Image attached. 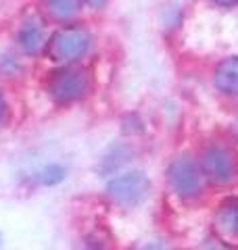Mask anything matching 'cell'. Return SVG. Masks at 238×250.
<instances>
[{"instance_id": "obj_1", "label": "cell", "mask_w": 238, "mask_h": 250, "mask_svg": "<svg viewBox=\"0 0 238 250\" xmlns=\"http://www.w3.org/2000/svg\"><path fill=\"white\" fill-rule=\"evenodd\" d=\"M150 192V179L144 171H128L107 182V196L119 207L132 208L144 202Z\"/></svg>"}, {"instance_id": "obj_2", "label": "cell", "mask_w": 238, "mask_h": 250, "mask_svg": "<svg viewBox=\"0 0 238 250\" xmlns=\"http://www.w3.org/2000/svg\"><path fill=\"white\" fill-rule=\"evenodd\" d=\"M90 42H92V38L84 27L67 25L59 29L46 42V50H48L50 59L57 62H75L88 52Z\"/></svg>"}, {"instance_id": "obj_3", "label": "cell", "mask_w": 238, "mask_h": 250, "mask_svg": "<svg viewBox=\"0 0 238 250\" xmlns=\"http://www.w3.org/2000/svg\"><path fill=\"white\" fill-rule=\"evenodd\" d=\"M203 171L201 165H196V161L188 154H182L178 159L169 163L167 169V179L171 190L182 198H194L203 190Z\"/></svg>"}, {"instance_id": "obj_4", "label": "cell", "mask_w": 238, "mask_h": 250, "mask_svg": "<svg viewBox=\"0 0 238 250\" xmlns=\"http://www.w3.org/2000/svg\"><path fill=\"white\" fill-rule=\"evenodd\" d=\"M88 88H90V77L79 67H63L57 73H52V77L48 80L50 96L61 104L75 103V100L84 98Z\"/></svg>"}, {"instance_id": "obj_5", "label": "cell", "mask_w": 238, "mask_h": 250, "mask_svg": "<svg viewBox=\"0 0 238 250\" xmlns=\"http://www.w3.org/2000/svg\"><path fill=\"white\" fill-rule=\"evenodd\" d=\"M201 171L203 175L213 184H230L236 177V156L230 148L211 146L201 156Z\"/></svg>"}, {"instance_id": "obj_6", "label": "cell", "mask_w": 238, "mask_h": 250, "mask_svg": "<svg viewBox=\"0 0 238 250\" xmlns=\"http://www.w3.org/2000/svg\"><path fill=\"white\" fill-rule=\"evenodd\" d=\"M17 42L21 46V50L25 52V54H38L40 50L46 46V34H44V27L40 25V23L36 19H29L23 23V27L19 29V34H17Z\"/></svg>"}, {"instance_id": "obj_7", "label": "cell", "mask_w": 238, "mask_h": 250, "mask_svg": "<svg viewBox=\"0 0 238 250\" xmlns=\"http://www.w3.org/2000/svg\"><path fill=\"white\" fill-rule=\"evenodd\" d=\"M215 88L224 94L234 96L238 94V57H230L226 61H221L215 69Z\"/></svg>"}, {"instance_id": "obj_8", "label": "cell", "mask_w": 238, "mask_h": 250, "mask_svg": "<svg viewBox=\"0 0 238 250\" xmlns=\"http://www.w3.org/2000/svg\"><path fill=\"white\" fill-rule=\"evenodd\" d=\"M219 229L232 238H238V198H228L217 210Z\"/></svg>"}, {"instance_id": "obj_9", "label": "cell", "mask_w": 238, "mask_h": 250, "mask_svg": "<svg viewBox=\"0 0 238 250\" xmlns=\"http://www.w3.org/2000/svg\"><path fill=\"white\" fill-rule=\"evenodd\" d=\"M46 6L57 21H69L79 11V0H46Z\"/></svg>"}, {"instance_id": "obj_10", "label": "cell", "mask_w": 238, "mask_h": 250, "mask_svg": "<svg viewBox=\"0 0 238 250\" xmlns=\"http://www.w3.org/2000/svg\"><path fill=\"white\" fill-rule=\"evenodd\" d=\"M65 175H67V171L63 165H59V163H48V165H44L36 173V182L42 186H57L59 182L65 179Z\"/></svg>"}, {"instance_id": "obj_11", "label": "cell", "mask_w": 238, "mask_h": 250, "mask_svg": "<svg viewBox=\"0 0 238 250\" xmlns=\"http://www.w3.org/2000/svg\"><path fill=\"white\" fill-rule=\"evenodd\" d=\"M140 250H171L165 242H150V244H146V246H142Z\"/></svg>"}, {"instance_id": "obj_12", "label": "cell", "mask_w": 238, "mask_h": 250, "mask_svg": "<svg viewBox=\"0 0 238 250\" xmlns=\"http://www.w3.org/2000/svg\"><path fill=\"white\" fill-rule=\"evenodd\" d=\"M4 117H6V100L2 94H0V123L4 121Z\"/></svg>"}, {"instance_id": "obj_13", "label": "cell", "mask_w": 238, "mask_h": 250, "mask_svg": "<svg viewBox=\"0 0 238 250\" xmlns=\"http://www.w3.org/2000/svg\"><path fill=\"white\" fill-rule=\"evenodd\" d=\"M84 2L90 4V6H94V9H100V6H105L107 0H84Z\"/></svg>"}, {"instance_id": "obj_14", "label": "cell", "mask_w": 238, "mask_h": 250, "mask_svg": "<svg viewBox=\"0 0 238 250\" xmlns=\"http://www.w3.org/2000/svg\"><path fill=\"white\" fill-rule=\"evenodd\" d=\"M213 2L219 6H234V4H238V0H213Z\"/></svg>"}]
</instances>
